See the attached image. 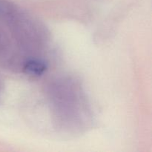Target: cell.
<instances>
[{"label": "cell", "instance_id": "obj_3", "mask_svg": "<svg viewBox=\"0 0 152 152\" xmlns=\"http://www.w3.org/2000/svg\"><path fill=\"white\" fill-rule=\"evenodd\" d=\"M47 70L45 62L37 57H31L23 64V71L27 74L40 76Z\"/></svg>", "mask_w": 152, "mask_h": 152}, {"label": "cell", "instance_id": "obj_2", "mask_svg": "<svg viewBox=\"0 0 152 152\" xmlns=\"http://www.w3.org/2000/svg\"><path fill=\"white\" fill-rule=\"evenodd\" d=\"M0 21L11 34L16 46L25 53L37 54L48 43L50 35L46 27L10 0H0Z\"/></svg>", "mask_w": 152, "mask_h": 152}, {"label": "cell", "instance_id": "obj_1", "mask_svg": "<svg viewBox=\"0 0 152 152\" xmlns=\"http://www.w3.org/2000/svg\"><path fill=\"white\" fill-rule=\"evenodd\" d=\"M48 96L50 109L62 129L70 132L87 129L91 114L80 82L70 77H58L49 84Z\"/></svg>", "mask_w": 152, "mask_h": 152}]
</instances>
